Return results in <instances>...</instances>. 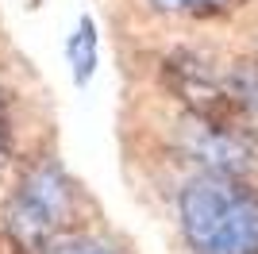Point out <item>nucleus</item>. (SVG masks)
I'll return each mask as SVG.
<instances>
[{"label": "nucleus", "mask_w": 258, "mask_h": 254, "mask_svg": "<svg viewBox=\"0 0 258 254\" xmlns=\"http://www.w3.org/2000/svg\"><path fill=\"white\" fill-rule=\"evenodd\" d=\"M181 231L193 254H258V193L235 173H201L181 189Z\"/></svg>", "instance_id": "obj_1"}, {"label": "nucleus", "mask_w": 258, "mask_h": 254, "mask_svg": "<svg viewBox=\"0 0 258 254\" xmlns=\"http://www.w3.org/2000/svg\"><path fill=\"white\" fill-rule=\"evenodd\" d=\"M74 216V189L58 166H35L20 181V189L8 201V235L23 254H43L50 239L62 235V227Z\"/></svg>", "instance_id": "obj_2"}, {"label": "nucleus", "mask_w": 258, "mask_h": 254, "mask_svg": "<svg viewBox=\"0 0 258 254\" xmlns=\"http://www.w3.org/2000/svg\"><path fill=\"white\" fill-rule=\"evenodd\" d=\"M177 143L208 173H250L258 166V139L235 116H201L189 112L177 127Z\"/></svg>", "instance_id": "obj_3"}, {"label": "nucleus", "mask_w": 258, "mask_h": 254, "mask_svg": "<svg viewBox=\"0 0 258 254\" xmlns=\"http://www.w3.org/2000/svg\"><path fill=\"white\" fill-rule=\"evenodd\" d=\"M224 93L235 116L258 119V62H235L224 70Z\"/></svg>", "instance_id": "obj_4"}, {"label": "nucleus", "mask_w": 258, "mask_h": 254, "mask_svg": "<svg viewBox=\"0 0 258 254\" xmlns=\"http://www.w3.org/2000/svg\"><path fill=\"white\" fill-rule=\"evenodd\" d=\"M70 62H74L77 81H89L93 66H97V27H93V20L77 23L74 39H70Z\"/></svg>", "instance_id": "obj_5"}, {"label": "nucleus", "mask_w": 258, "mask_h": 254, "mask_svg": "<svg viewBox=\"0 0 258 254\" xmlns=\"http://www.w3.org/2000/svg\"><path fill=\"white\" fill-rule=\"evenodd\" d=\"M43 254H119L116 246L100 243V239H89V235H70V239H50L43 246Z\"/></svg>", "instance_id": "obj_6"}, {"label": "nucleus", "mask_w": 258, "mask_h": 254, "mask_svg": "<svg viewBox=\"0 0 258 254\" xmlns=\"http://www.w3.org/2000/svg\"><path fill=\"white\" fill-rule=\"evenodd\" d=\"M158 12H177V16H208V12L227 8L231 0H151Z\"/></svg>", "instance_id": "obj_7"}, {"label": "nucleus", "mask_w": 258, "mask_h": 254, "mask_svg": "<svg viewBox=\"0 0 258 254\" xmlns=\"http://www.w3.org/2000/svg\"><path fill=\"white\" fill-rule=\"evenodd\" d=\"M12 150H16V127H12V104L8 93L0 89V169L12 162Z\"/></svg>", "instance_id": "obj_8"}]
</instances>
